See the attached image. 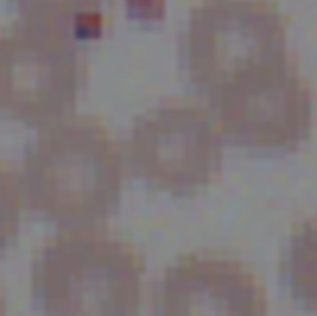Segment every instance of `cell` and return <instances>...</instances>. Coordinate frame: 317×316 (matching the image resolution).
<instances>
[{
	"label": "cell",
	"instance_id": "cell-1",
	"mask_svg": "<svg viewBox=\"0 0 317 316\" xmlns=\"http://www.w3.org/2000/svg\"><path fill=\"white\" fill-rule=\"evenodd\" d=\"M164 293L167 312L181 315H246L255 298L251 278L237 264L193 258L168 272Z\"/></svg>",
	"mask_w": 317,
	"mask_h": 316
}]
</instances>
